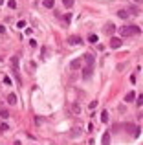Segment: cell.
Instances as JSON below:
<instances>
[{
	"instance_id": "1",
	"label": "cell",
	"mask_w": 143,
	"mask_h": 145,
	"mask_svg": "<svg viewBox=\"0 0 143 145\" xmlns=\"http://www.w3.org/2000/svg\"><path fill=\"white\" fill-rule=\"evenodd\" d=\"M119 33H121V37H130L134 33H141V29L138 26H125V28L119 29Z\"/></svg>"
},
{
	"instance_id": "2",
	"label": "cell",
	"mask_w": 143,
	"mask_h": 145,
	"mask_svg": "<svg viewBox=\"0 0 143 145\" xmlns=\"http://www.w3.org/2000/svg\"><path fill=\"white\" fill-rule=\"evenodd\" d=\"M68 44H72V46H81V44H83V39H81L79 35H72V37H68Z\"/></svg>"
},
{
	"instance_id": "3",
	"label": "cell",
	"mask_w": 143,
	"mask_h": 145,
	"mask_svg": "<svg viewBox=\"0 0 143 145\" xmlns=\"http://www.w3.org/2000/svg\"><path fill=\"white\" fill-rule=\"evenodd\" d=\"M92 72H94V66H90V64H84V68H83V79H90Z\"/></svg>"
},
{
	"instance_id": "4",
	"label": "cell",
	"mask_w": 143,
	"mask_h": 145,
	"mask_svg": "<svg viewBox=\"0 0 143 145\" xmlns=\"http://www.w3.org/2000/svg\"><path fill=\"white\" fill-rule=\"evenodd\" d=\"M110 48H112V50L121 48V39H119V37H112V41H110Z\"/></svg>"
},
{
	"instance_id": "5",
	"label": "cell",
	"mask_w": 143,
	"mask_h": 145,
	"mask_svg": "<svg viewBox=\"0 0 143 145\" xmlns=\"http://www.w3.org/2000/svg\"><path fill=\"white\" fill-rule=\"evenodd\" d=\"M81 66H83V59H75V61L70 62V68H72V70H77V68H81Z\"/></svg>"
},
{
	"instance_id": "6",
	"label": "cell",
	"mask_w": 143,
	"mask_h": 145,
	"mask_svg": "<svg viewBox=\"0 0 143 145\" xmlns=\"http://www.w3.org/2000/svg\"><path fill=\"white\" fill-rule=\"evenodd\" d=\"M105 31L108 35H114V31H116V26L112 24V22H108V24H106V28H105Z\"/></svg>"
},
{
	"instance_id": "7",
	"label": "cell",
	"mask_w": 143,
	"mask_h": 145,
	"mask_svg": "<svg viewBox=\"0 0 143 145\" xmlns=\"http://www.w3.org/2000/svg\"><path fill=\"white\" fill-rule=\"evenodd\" d=\"M134 99H136V92H128V94L125 95V101H127V103H132Z\"/></svg>"
},
{
	"instance_id": "8",
	"label": "cell",
	"mask_w": 143,
	"mask_h": 145,
	"mask_svg": "<svg viewBox=\"0 0 143 145\" xmlns=\"http://www.w3.org/2000/svg\"><path fill=\"white\" fill-rule=\"evenodd\" d=\"M97 41H99V37H97L95 33H90V35H88V42H90V44H95Z\"/></svg>"
},
{
	"instance_id": "9",
	"label": "cell",
	"mask_w": 143,
	"mask_h": 145,
	"mask_svg": "<svg viewBox=\"0 0 143 145\" xmlns=\"http://www.w3.org/2000/svg\"><path fill=\"white\" fill-rule=\"evenodd\" d=\"M42 6H44V8H48V9H51L55 6V0H44V2H42Z\"/></svg>"
},
{
	"instance_id": "10",
	"label": "cell",
	"mask_w": 143,
	"mask_h": 145,
	"mask_svg": "<svg viewBox=\"0 0 143 145\" xmlns=\"http://www.w3.org/2000/svg\"><path fill=\"white\" fill-rule=\"evenodd\" d=\"M8 103L9 105H17V95H15V94H9L8 95Z\"/></svg>"
},
{
	"instance_id": "11",
	"label": "cell",
	"mask_w": 143,
	"mask_h": 145,
	"mask_svg": "<svg viewBox=\"0 0 143 145\" xmlns=\"http://www.w3.org/2000/svg\"><path fill=\"white\" fill-rule=\"evenodd\" d=\"M118 17H119V18H128L130 15L127 13V9H119V11H118Z\"/></svg>"
},
{
	"instance_id": "12",
	"label": "cell",
	"mask_w": 143,
	"mask_h": 145,
	"mask_svg": "<svg viewBox=\"0 0 143 145\" xmlns=\"http://www.w3.org/2000/svg\"><path fill=\"white\" fill-rule=\"evenodd\" d=\"M11 66H13L15 72L18 70V57H11Z\"/></svg>"
},
{
	"instance_id": "13",
	"label": "cell",
	"mask_w": 143,
	"mask_h": 145,
	"mask_svg": "<svg viewBox=\"0 0 143 145\" xmlns=\"http://www.w3.org/2000/svg\"><path fill=\"white\" fill-rule=\"evenodd\" d=\"M101 121H103V123H106V121H108V112H106V110L101 112Z\"/></svg>"
},
{
	"instance_id": "14",
	"label": "cell",
	"mask_w": 143,
	"mask_h": 145,
	"mask_svg": "<svg viewBox=\"0 0 143 145\" xmlns=\"http://www.w3.org/2000/svg\"><path fill=\"white\" fill-rule=\"evenodd\" d=\"M63 4H64V8H72L73 6V0H63Z\"/></svg>"
},
{
	"instance_id": "15",
	"label": "cell",
	"mask_w": 143,
	"mask_h": 145,
	"mask_svg": "<svg viewBox=\"0 0 143 145\" xmlns=\"http://www.w3.org/2000/svg\"><path fill=\"white\" fill-rule=\"evenodd\" d=\"M8 6H9L11 9H15V8H17V0H9V2H8Z\"/></svg>"
},
{
	"instance_id": "16",
	"label": "cell",
	"mask_w": 143,
	"mask_h": 145,
	"mask_svg": "<svg viewBox=\"0 0 143 145\" xmlns=\"http://www.w3.org/2000/svg\"><path fill=\"white\" fill-rule=\"evenodd\" d=\"M30 46H31V48H37V46H39V42L35 41V39H31V41H30Z\"/></svg>"
},
{
	"instance_id": "17",
	"label": "cell",
	"mask_w": 143,
	"mask_h": 145,
	"mask_svg": "<svg viewBox=\"0 0 143 145\" xmlns=\"http://www.w3.org/2000/svg\"><path fill=\"white\" fill-rule=\"evenodd\" d=\"M108 141H110V136H108V134H105V136H103V143L108 145Z\"/></svg>"
},
{
	"instance_id": "18",
	"label": "cell",
	"mask_w": 143,
	"mask_h": 145,
	"mask_svg": "<svg viewBox=\"0 0 143 145\" xmlns=\"http://www.w3.org/2000/svg\"><path fill=\"white\" fill-rule=\"evenodd\" d=\"M8 128H9L8 123H2V125H0V130H2V132H4V130H8Z\"/></svg>"
},
{
	"instance_id": "19",
	"label": "cell",
	"mask_w": 143,
	"mask_h": 145,
	"mask_svg": "<svg viewBox=\"0 0 143 145\" xmlns=\"http://www.w3.org/2000/svg\"><path fill=\"white\" fill-rule=\"evenodd\" d=\"M95 107H97V101H92V103L88 105V108H90V110H94V108H95Z\"/></svg>"
},
{
	"instance_id": "20",
	"label": "cell",
	"mask_w": 143,
	"mask_h": 145,
	"mask_svg": "<svg viewBox=\"0 0 143 145\" xmlns=\"http://www.w3.org/2000/svg\"><path fill=\"white\" fill-rule=\"evenodd\" d=\"M0 114H2V118H8V116H9V112H8V110H4V108L0 110Z\"/></svg>"
},
{
	"instance_id": "21",
	"label": "cell",
	"mask_w": 143,
	"mask_h": 145,
	"mask_svg": "<svg viewBox=\"0 0 143 145\" xmlns=\"http://www.w3.org/2000/svg\"><path fill=\"white\" fill-rule=\"evenodd\" d=\"M139 9L138 8H130V9H127V13H138Z\"/></svg>"
},
{
	"instance_id": "22",
	"label": "cell",
	"mask_w": 143,
	"mask_h": 145,
	"mask_svg": "<svg viewBox=\"0 0 143 145\" xmlns=\"http://www.w3.org/2000/svg\"><path fill=\"white\" fill-rule=\"evenodd\" d=\"M17 28H26V22H24V20H18V24H17Z\"/></svg>"
},
{
	"instance_id": "23",
	"label": "cell",
	"mask_w": 143,
	"mask_h": 145,
	"mask_svg": "<svg viewBox=\"0 0 143 145\" xmlns=\"http://www.w3.org/2000/svg\"><path fill=\"white\" fill-rule=\"evenodd\" d=\"M4 83H6V85H11V79H9L8 75H6V77H4Z\"/></svg>"
},
{
	"instance_id": "24",
	"label": "cell",
	"mask_w": 143,
	"mask_h": 145,
	"mask_svg": "<svg viewBox=\"0 0 143 145\" xmlns=\"http://www.w3.org/2000/svg\"><path fill=\"white\" fill-rule=\"evenodd\" d=\"M0 33H6V26L4 24H0Z\"/></svg>"
},
{
	"instance_id": "25",
	"label": "cell",
	"mask_w": 143,
	"mask_h": 145,
	"mask_svg": "<svg viewBox=\"0 0 143 145\" xmlns=\"http://www.w3.org/2000/svg\"><path fill=\"white\" fill-rule=\"evenodd\" d=\"M2 4H4V0H0V6H2Z\"/></svg>"
},
{
	"instance_id": "26",
	"label": "cell",
	"mask_w": 143,
	"mask_h": 145,
	"mask_svg": "<svg viewBox=\"0 0 143 145\" xmlns=\"http://www.w3.org/2000/svg\"><path fill=\"white\" fill-rule=\"evenodd\" d=\"M136 2H138V4H139V2H141V0H136Z\"/></svg>"
}]
</instances>
